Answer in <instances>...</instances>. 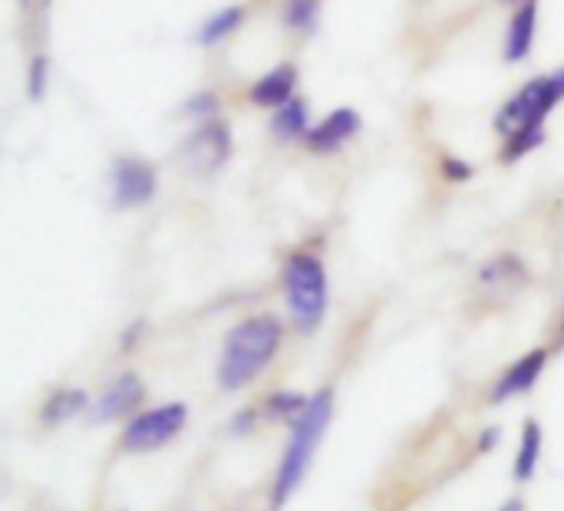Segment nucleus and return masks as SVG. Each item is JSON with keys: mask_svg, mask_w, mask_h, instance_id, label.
Listing matches in <instances>:
<instances>
[{"mask_svg": "<svg viewBox=\"0 0 564 511\" xmlns=\"http://www.w3.org/2000/svg\"><path fill=\"white\" fill-rule=\"evenodd\" d=\"M545 367H549V350H529L525 357H519L506 373H502V380L492 387V393H489V403H506V400H516V396H525L539 380H542V373H545Z\"/></svg>", "mask_w": 564, "mask_h": 511, "instance_id": "1a4fd4ad", "label": "nucleus"}, {"mask_svg": "<svg viewBox=\"0 0 564 511\" xmlns=\"http://www.w3.org/2000/svg\"><path fill=\"white\" fill-rule=\"evenodd\" d=\"M89 406H93V403H89V396H86L83 390H56V393L43 403L40 420H43L46 426H63V423L76 420L79 413H86Z\"/></svg>", "mask_w": 564, "mask_h": 511, "instance_id": "ddd939ff", "label": "nucleus"}, {"mask_svg": "<svg viewBox=\"0 0 564 511\" xmlns=\"http://www.w3.org/2000/svg\"><path fill=\"white\" fill-rule=\"evenodd\" d=\"M529 281V271L519 258L506 254V258H496L482 268V284L492 287V291H509V287H522Z\"/></svg>", "mask_w": 564, "mask_h": 511, "instance_id": "2eb2a0df", "label": "nucleus"}, {"mask_svg": "<svg viewBox=\"0 0 564 511\" xmlns=\"http://www.w3.org/2000/svg\"><path fill=\"white\" fill-rule=\"evenodd\" d=\"M145 403V383L135 373H119L116 380L106 383V390L93 400L89 420L93 423H116V420H132V413Z\"/></svg>", "mask_w": 564, "mask_h": 511, "instance_id": "423d86ee", "label": "nucleus"}, {"mask_svg": "<svg viewBox=\"0 0 564 511\" xmlns=\"http://www.w3.org/2000/svg\"><path fill=\"white\" fill-rule=\"evenodd\" d=\"M281 340H284V324L271 314H258L231 327L218 360V387L228 393L251 387L278 357Z\"/></svg>", "mask_w": 564, "mask_h": 511, "instance_id": "f257e3e1", "label": "nucleus"}, {"mask_svg": "<svg viewBox=\"0 0 564 511\" xmlns=\"http://www.w3.org/2000/svg\"><path fill=\"white\" fill-rule=\"evenodd\" d=\"M499 511H525V505H522L519 499H512V502H506Z\"/></svg>", "mask_w": 564, "mask_h": 511, "instance_id": "a878e982", "label": "nucleus"}, {"mask_svg": "<svg viewBox=\"0 0 564 511\" xmlns=\"http://www.w3.org/2000/svg\"><path fill=\"white\" fill-rule=\"evenodd\" d=\"M245 23V7H225L218 13H212L202 30H198V43L202 46H212V43H221L225 36H231L238 26Z\"/></svg>", "mask_w": 564, "mask_h": 511, "instance_id": "f3484780", "label": "nucleus"}, {"mask_svg": "<svg viewBox=\"0 0 564 511\" xmlns=\"http://www.w3.org/2000/svg\"><path fill=\"white\" fill-rule=\"evenodd\" d=\"M218 96L215 93H198V96H192L188 102H185V112L188 116H195V119H215L218 116Z\"/></svg>", "mask_w": 564, "mask_h": 511, "instance_id": "412c9836", "label": "nucleus"}, {"mask_svg": "<svg viewBox=\"0 0 564 511\" xmlns=\"http://www.w3.org/2000/svg\"><path fill=\"white\" fill-rule=\"evenodd\" d=\"M539 459H542V426H539V420H529L522 426V439H519V453H516V466H512L516 482H532Z\"/></svg>", "mask_w": 564, "mask_h": 511, "instance_id": "4468645a", "label": "nucleus"}, {"mask_svg": "<svg viewBox=\"0 0 564 511\" xmlns=\"http://www.w3.org/2000/svg\"><path fill=\"white\" fill-rule=\"evenodd\" d=\"M545 142V126H529V129H516L512 135H506V145H502V159L506 162H519L525 159L529 152H535L539 145Z\"/></svg>", "mask_w": 564, "mask_h": 511, "instance_id": "6ab92c4d", "label": "nucleus"}, {"mask_svg": "<svg viewBox=\"0 0 564 511\" xmlns=\"http://www.w3.org/2000/svg\"><path fill=\"white\" fill-rule=\"evenodd\" d=\"M254 420H258V410H241V413L231 420V433H235V436L251 433V430H254Z\"/></svg>", "mask_w": 564, "mask_h": 511, "instance_id": "b1692460", "label": "nucleus"}, {"mask_svg": "<svg viewBox=\"0 0 564 511\" xmlns=\"http://www.w3.org/2000/svg\"><path fill=\"white\" fill-rule=\"evenodd\" d=\"M564 99V83L558 73L552 76H539L532 83H525L496 116V129L512 135L516 129H529V126H545V116Z\"/></svg>", "mask_w": 564, "mask_h": 511, "instance_id": "20e7f679", "label": "nucleus"}, {"mask_svg": "<svg viewBox=\"0 0 564 511\" xmlns=\"http://www.w3.org/2000/svg\"><path fill=\"white\" fill-rule=\"evenodd\" d=\"M360 132V116L357 109H334L330 116H324V122L317 129L307 132V149L311 152H337L344 142H350Z\"/></svg>", "mask_w": 564, "mask_h": 511, "instance_id": "9b49d317", "label": "nucleus"}, {"mask_svg": "<svg viewBox=\"0 0 564 511\" xmlns=\"http://www.w3.org/2000/svg\"><path fill=\"white\" fill-rule=\"evenodd\" d=\"M182 155L195 168H202V172H212V168L225 165L228 155H231V132H228V126L221 119H208L202 129H195L188 135V142L182 145Z\"/></svg>", "mask_w": 564, "mask_h": 511, "instance_id": "6e6552de", "label": "nucleus"}, {"mask_svg": "<svg viewBox=\"0 0 564 511\" xmlns=\"http://www.w3.org/2000/svg\"><path fill=\"white\" fill-rule=\"evenodd\" d=\"M496 439H499V430H489V433H482V439H479V449H482V453H492V449H496Z\"/></svg>", "mask_w": 564, "mask_h": 511, "instance_id": "393cba45", "label": "nucleus"}, {"mask_svg": "<svg viewBox=\"0 0 564 511\" xmlns=\"http://www.w3.org/2000/svg\"><path fill=\"white\" fill-rule=\"evenodd\" d=\"M284 297L291 320L301 334H314L327 314V271L317 254L294 251L284 261Z\"/></svg>", "mask_w": 564, "mask_h": 511, "instance_id": "7ed1b4c3", "label": "nucleus"}, {"mask_svg": "<svg viewBox=\"0 0 564 511\" xmlns=\"http://www.w3.org/2000/svg\"><path fill=\"white\" fill-rule=\"evenodd\" d=\"M562 344H564V314H562Z\"/></svg>", "mask_w": 564, "mask_h": 511, "instance_id": "bb28decb", "label": "nucleus"}, {"mask_svg": "<svg viewBox=\"0 0 564 511\" xmlns=\"http://www.w3.org/2000/svg\"><path fill=\"white\" fill-rule=\"evenodd\" d=\"M46 73H50V63L46 56H36L30 63V76H26V89H30V99H40L43 89H46Z\"/></svg>", "mask_w": 564, "mask_h": 511, "instance_id": "4be33fe9", "label": "nucleus"}, {"mask_svg": "<svg viewBox=\"0 0 564 511\" xmlns=\"http://www.w3.org/2000/svg\"><path fill=\"white\" fill-rule=\"evenodd\" d=\"M188 423V410L182 403H165L155 410H145L132 416L122 430V449L126 453H155L169 446Z\"/></svg>", "mask_w": 564, "mask_h": 511, "instance_id": "39448f33", "label": "nucleus"}, {"mask_svg": "<svg viewBox=\"0 0 564 511\" xmlns=\"http://www.w3.org/2000/svg\"><path fill=\"white\" fill-rule=\"evenodd\" d=\"M443 175L449 182H469L473 178V165L463 159H443Z\"/></svg>", "mask_w": 564, "mask_h": 511, "instance_id": "5701e85b", "label": "nucleus"}, {"mask_svg": "<svg viewBox=\"0 0 564 511\" xmlns=\"http://www.w3.org/2000/svg\"><path fill=\"white\" fill-rule=\"evenodd\" d=\"M502 3H522V0H502Z\"/></svg>", "mask_w": 564, "mask_h": 511, "instance_id": "cd10ccee", "label": "nucleus"}, {"mask_svg": "<svg viewBox=\"0 0 564 511\" xmlns=\"http://www.w3.org/2000/svg\"><path fill=\"white\" fill-rule=\"evenodd\" d=\"M307 403H311V396H301V393H288V390H284V393H271L268 403H264V416L294 426V423L304 416Z\"/></svg>", "mask_w": 564, "mask_h": 511, "instance_id": "a211bd4d", "label": "nucleus"}, {"mask_svg": "<svg viewBox=\"0 0 564 511\" xmlns=\"http://www.w3.org/2000/svg\"><path fill=\"white\" fill-rule=\"evenodd\" d=\"M294 89H297V66L294 63H281L271 73H264L261 79H254L248 96H251L254 106L281 109V106H288L294 99Z\"/></svg>", "mask_w": 564, "mask_h": 511, "instance_id": "9d476101", "label": "nucleus"}, {"mask_svg": "<svg viewBox=\"0 0 564 511\" xmlns=\"http://www.w3.org/2000/svg\"><path fill=\"white\" fill-rule=\"evenodd\" d=\"M155 188H159V178L145 159H132V155L116 159V165H112V202H116V208L145 205V202H152Z\"/></svg>", "mask_w": 564, "mask_h": 511, "instance_id": "0eeeda50", "label": "nucleus"}, {"mask_svg": "<svg viewBox=\"0 0 564 511\" xmlns=\"http://www.w3.org/2000/svg\"><path fill=\"white\" fill-rule=\"evenodd\" d=\"M558 76H562V83H564V66H562V69H558Z\"/></svg>", "mask_w": 564, "mask_h": 511, "instance_id": "c85d7f7f", "label": "nucleus"}, {"mask_svg": "<svg viewBox=\"0 0 564 511\" xmlns=\"http://www.w3.org/2000/svg\"><path fill=\"white\" fill-rule=\"evenodd\" d=\"M535 30H539V0H522L512 23H509V36H506V59L509 63L529 59V53L535 46Z\"/></svg>", "mask_w": 564, "mask_h": 511, "instance_id": "f8f14e48", "label": "nucleus"}, {"mask_svg": "<svg viewBox=\"0 0 564 511\" xmlns=\"http://www.w3.org/2000/svg\"><path fill=\"white\" fill-rule=\"evenodd\" d=\"M284 23L291 30H311L317 23V3L314 0H291L288 13H284Z\"/></svg>", "mask_w": 564, "mask_h": 511, "instance_id": "aec40b11", "label": "nucleus"}, {"mask_svg": "<svg viewBox=\"0 0 564 511\" xmlns=\"http://www.w3.org/2000/svg\"><path fill=\"white\" fill-rule=\"evenodd\" d=\"M271 129H274V135L278 139H284V142H291V139H307V106L294 96L288 106H281L278 112H274V119H271Z\"/></svg>", "mask_w": 564, "mask_h": 511, "instance_id": "dca6fc26", "label": "nucleus"}, {"mask_svg": "<svg viewBox=\"0 0 564 511\" xmlns=\"http://www.w3.org/2000/svg\"><path fill=\"white\" fill-rule=\"evenodd\" d=\"M330 416H334V390H321L311 396L304 416L291 426V439L284 446V456H281V466L274 472V486H271V505L274 511L284 509L291 502V496L301 489V482L307 479L311 472V463L327 436V426H330Z\"/></svg>", "mask_w": 564, "mask_h": 511, "instance_id": "f03ea898", "label": "nucleus"}]
</instances>
